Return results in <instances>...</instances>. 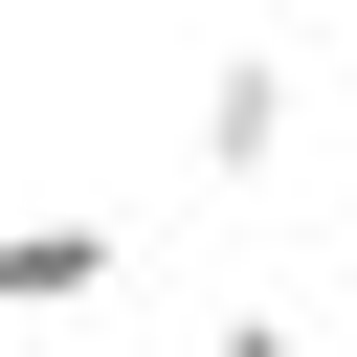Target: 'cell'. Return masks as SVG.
Returning a JSON list of instances; mask_svg holds the SVG:
<instances>
[{"label":"cell","instance_id":"3","mask_svg":"<svg viewBox=\"0 0 357 357\" xmlns=\"http://www.w3.org/2000/svg\"><path fill=\"white\" fill-rule=\"evenodd\" d=\"M201 357H312V335H290V312H223V335H201Z\"/></svg>","mask_w":357,"mask_h":357},{"label":"cell","instance_id":"1","mask_svg":"<svg viewBox=\"0 0 357 357\" xmlns=\"http://www.w3.org/2000/svg\"><path fill=\"white\" fill-rule=\"evenodd\" d=\"M290 112H312V67H290V45H223V67H201V178H268Z\"/></svg>","mask_w":357,"mask_h":357},{"label":"cell","instance_id":"2","mask_svg":"<svg viewBox=\"0 0 357 357\" xmlns=\"http://www.w3.org/2000/svg\"><path fill=\"white\" fill-rule=\"evenodd\" d=\"M89 290H112V223L89 201H22L0 223V312H89Z\"/></svg>","mask_w":357,"mask_h":357}]
</instances>
